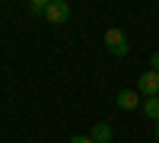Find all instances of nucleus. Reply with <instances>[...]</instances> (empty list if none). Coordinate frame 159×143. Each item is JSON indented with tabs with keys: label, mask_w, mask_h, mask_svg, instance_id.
Masks as SVG:
<instances>
[{
	"label": "nucleus",
	"mask_w": 159,
	"mask_h": 143,
	"mask_svg": "<svg viewBox=\"0 0 159 143\" xmlns=\"http://www.w3.org/2000/svg\"><path fill=\"white\" fill-rule=\"evenodd\" d=\"M105 48H108L115 57H124V54H127V35L118 29V25L108 29V32H105Z\"/></svg>",
	"instance_id": "obj_1"
},
{
	"label": "nucleus",
	"mask_w": 159,
	"mask_h": 143,
	"mask_svg": "<svg viewBox=\"0 0 159 143\" xmlns=\"http://www.w3.org/2000/svg\"><path fill=\"white\" fill-rule=\"evenodd\" d=\"M45 19H48L51 25H64V22L70 19V7L64 3V0H51L48 10H45Z\"/></svg>",
	"instance_id": "obj_2"
},
{
	"label": "nucleus",
	"mask_w": 159,
	"mask_h": 143,
	"mask_svg": "<svg viewBox=\"0 0 159 143\" xmlns=\"http://www.w3.org/2000/svg\"><path fill=\"white\" fill-rule=\"evenodd\" d=\"M137 92H140V96H147V99H156V96H159V73H156V70H147V73H140Z\"/></svg>",
	"instance_id": "obj_3"
},
{
	"label": "nucleus",
	"mask_w": 159,
	"mask_h": 143,
	"mask_svg": "<svg viewBox=\"0 0 159 143\" xmlns=\"http://www.w3.org/2000/svg\"><path fill=\"white\" fill-rule=\"evenodd\" d=\"M115 102H118V108H121V111H134V108L140 105V92H137V89H121Z\"/></svg>",
	"instance_id": "obj_4"
},
{
	"label": "nucleus",
	"mask_w": 159,
	"mask_h": 143,
	"mask_svg": "<svg viewBox=\"0 0 159 143\" xmlns=\"http://www.w3.org/2000/svg\"><path fill=\"white\" fill-rule=\"evenodd\" d=\"M92 143H108L111 140V124H105V121H99L96 127H92Z\"/></svg>",
	"instance_id": "obj_5"
},
{
	"label": "nucleus",
	"mask_w": 159,
	"mask_h": 143,
	"mask_svg": "<svg viewBox=\"0 0 159 143\" xmlns=\"http://www.w3.org/2000/svg\"><path fill=\"white\" fill-rule=\"evenodd\" d=\"M143 111H147V118L159 121V96H156V99H147V102H143Z\"/></svg>",
	"instance_id": "obj_6"
},
{
	"label": "nucleus",
	"mask_w": 159,
	"mask_h": 143,
	"mask_svg": "<svg viewBox=\"0 0 159 143\" xmlns=\"http://www.w3.org/2000/svg\"><path fill=\"white\" fill-rule=\"evenodd\" d=\"M48 3H51V0H32L29 10H32V13H45V10H48Z\"/></svg>",
	"instance_id": "obj_7"
},
{
	"label": "nucleus",
	"mask_w": 159,
	"mask_h": 143,
	"mask_svg": "<svg viewBox=\"0 0 159 143\" xmlns=\"http://www.w3.org/2000/svg\"><path fill=\"white\" fill-rule=\"evenodd\" d=\"M70 143H92V137L89 134H76V137H70Z\"/></svg>",
	"instance_id": "obj_8"
},
{
	"label": "nucleus",
	"mask_w": 159,
	"mask_h": 143,
	"mask_svg": "<svg viewBox=\"0 0 159 143\" xmlns=\"http://www.w3.org/2000/svg\"><path fill=\"white\" fill-rule=\"evenodd\" d=\"M150 70L159 73V51H156V54H150Z\"/></svg>",
	"instance_id": "obj_9"
},
{
	"label": "nucleus",
	"mask_w": 159,
	"mask_h": 143,
	"mask_svg": "<svg viewBox=\"0 0 159 143\" xmlns=\"http://www.w3.org/2000/svg\"><path fill=\"white\" fill-rule=\"evenodd\" d=\"M156 140H159V121H156Z\"/></svg>",
	"instance_id": "obj_10"
}]
</instances>
